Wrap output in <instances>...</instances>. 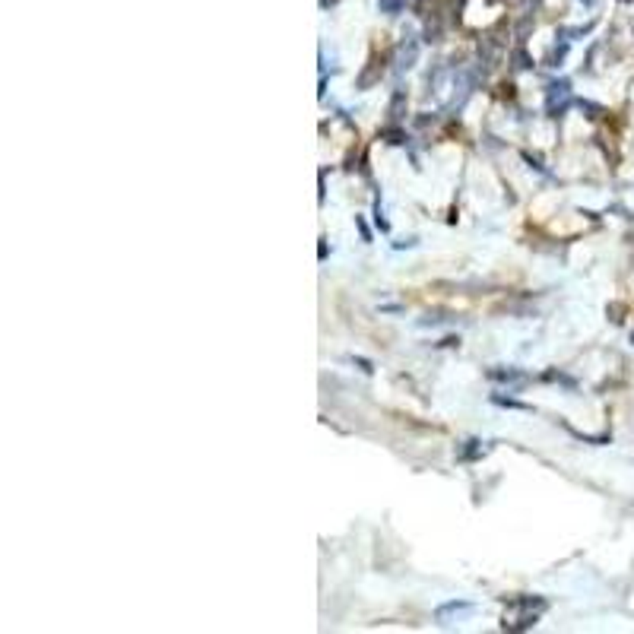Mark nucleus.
<instances>
[{
	"label": "nucleus",
	"mask_w": 634,
	"mask_h": 634,
	"mask_svg": "<svg viewBox=\"0 0 634 634\" xmlns=\"http://www.w3.org/2000/svg\"><path fill=\"white\" fill-rule=\"evenodd\" d=\"M355 225H359V231H362V238H365V241H371V231H368V225H365L362 216H355Z\"/></svg>",
	"instance_id": "obj_7"
},
{
	"label": "nucleus",
	"mask_w": 634,
	"mask_h": 634,
	"mask_svg": "<svg viewBox=\"0 0 634 634\" xmlns=\"http://www.w3.org/2000/svg\"><path fill=\"white\" fill-rule=\"evenodd\" d=\"M479 444H482V441H476V438H473V441H466V447L460 451V460L466 463V460H479V457H486L488 447H479Z\"/></svg>",
	"instance_id": "obj_3"
},
{
	"label": "nucleus",
	"mask_w": 634,
	"mask_h": 634,
	"mask_svg": "<svg viewBox=\"0 0 634 634\" xmlns=\"http://www.w3.org/2000/svg\"><path fill=\"white\" fill-rule=\"evenodd\" d=\"M492 403L498 406H508V409H523V412H533L530 403H520V400H511V396H492Z\"/></svg>",
	"instance_id": "obj_4"
},
{
	"label": "nucleus",
	"mask_w": 634,
	"mask_h": 634,
	"mask_svg": "<svg viewBox=\"0 0 634 634\" xmlns=\"http://www.w3.org/2000/svg\"><path fill=\"white\" fill-rule=\"evenodd\" d=\"M488 378L501 381V384H523V381H527V374H523V371H517V368H508V371L495 368V371H488Z\"/></svg>",
	"instance_id": "obj_2"
},
{
	"label": "nucleus",
	"mask_w": 634,
	"mask_h": 634,
	"mask_svg": "<svg viewBox=\"0 0 634 634\" xmlns=\"http://www.w3.org/2000/svg\"><path fill=\"white\" fill-rule=\"evenodd\" d=\"M416 54H419V41H416V38L403 41V48H400V58H396V73L409 70V67L416 64Z\"/></svg>",
	"instance_id": "obj_1"
},
{
	"label": "nucleus",
	"mask_w": 634,
	"mask_h": 634,
	"mask_svg": "<svg viewBox=\"0 0 634 634\" xmlns=\"http://www.w3.org/2000/svg\"><path fill=\"white\" fill-rule=\"evenodd\" d=\"M403 102H406V92H403V89L394 92V99H390V108H387L390 121H400V117H403V115H400V105H403Z\"/></svg>",
	"instance_id": "obj_5"
},
{
	"label": "nucleus",
	"mask_w": 634,
	"mask_h": 634,
	"mask_svg": "<svg viewBox=\"0 0 634 634\" xmlns=\"http://www.w3.org/2000/svg\"><path fill=\"white\" fill-rule=\"evenodd\" d=\"M403 3H406V0H381V10L394 16V13H400V10H403Z\"/></svg>",
	"instance_id": "obj_6"
}]
</instances>
